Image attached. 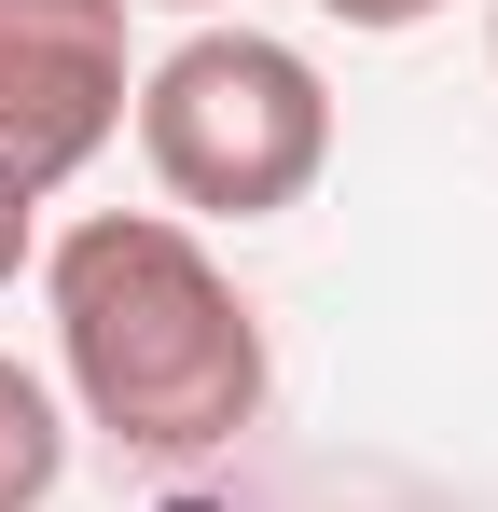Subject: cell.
I'll return each mask as SVG.
<instances>
[{"label":"cell","instance_id":"cell-1","mask_svg":"<svg viewBox=\"0 0 498 512\" xmlns=\"http://www.w3.org/2000/svg\"><path fill=\"white\" fill-rule=\"evenodd\" d=\"M42 319L83 429H111L125 457H222L277 388L263 305L166 208H83L42 250Z\"/></svg>","mask_w":498,"mask_h":512},{"label":"cell","instance_id":"cell-2","mask_svg":"<svg viewBox=\"0 0 498 512\" xmlns=\"http://www.w3.org/2000/svg\"><path fill=\"white\" fill-rule=\"evenodd\" d=\"M125 111H139V153L166 180V222H277L332 167V84L277 28H222L208 14L194 42H166L139 70Z\"/></svg>","mask_w":498,"mask_h":512},{"label":"cell","instance_id":"cell-3","mask_svg":"<svg viewBox=\"0 0 498 512\" xmlns=\"http://www.w3.org/2000/svg\"><path fill=\"white\" fill-rule=\"evenodd\" d=\"M125 0H0V180L70 194L125 139Z\"/></svg>","mask_w":498,"mask_h":512},{"label":"cell","instance_id":"cell-4","mask_svg":"<svg viewBox=\"0 0 498 512\" xmlns=\"http://www.w3.org/2000/svg\"><path fill=\"white\" fill-rule=\"evenodd\" d=\"M56 485H70V416L28 360H0V512H42Z\"/></svg>","mask_w":498,"mask_h":512},{"label":"cell","instance_id":"cell-5","mask_svg":"<svg viewBox=\"0 0 498 512\" xmlns=\"http://www.w3.org/2000/svg\"><path fill=\"white\" fill-rule=\"evenodd\" d=\"M332 28H360V42H402V28H429L443 0H319Z\"/></svg>","mask_w":498,"mask_h":512},{"label":"cell","instance_id":"cell-6","mask_svg":"<svg viewBox=\"0 0 498 512\" xmlns=\"http://www.w3.org/2000/svg\"><path fill=\"white\" fill-rule=\"evenodd\" d=\"M28 250H42V194H14V180H0V291L28 277Z\"/></svg>","mask_w":498,"mask_h":512},{"label":"cell","instance_id":"cell-7","mask_svg":"<svg viewBox=\"0 0 498 512\" xmlns=\"http://www.w3.org/2000/svg\"><path fill=\"white\" fill-rule=\"evenodd\" d=\"M153 14H222V0H153Z\"/></svg>","mask_w":498,"mask_h":512},{"label":"cell","instance_id":"cell-8","mask_svg":"<svg viewBox=\"0 0 498 512\" xmlns=\"http://www.w3.org/2000/svg\"><path fill=\"white\" fill-rule=\"evenodd\" d=\"M485 56H498V14H485Z\"/></svg>","mask_w":498,"mask_h":512}]
</instances>
